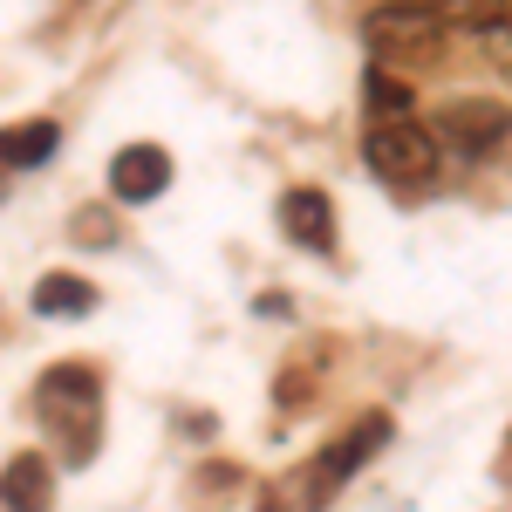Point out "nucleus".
<instances>
[{
	"label": "nucleus",
	"mask_w": 512,
	"mask_h": 512,
	"mask_svg": "<svg viewBox=\"0 0 512 512\" xmlns=\"http://www.w3.org/2000/svg\"><path fill=\"white\" fill-rule=\"evenodd\" d=\"M48 465L41 458H14L7 472H0V499H14V506H48Z\"/></svg>",
	"instance_id": "obj_10"
},
{
	"label": "nucleus",
	"mask_w": 512,
	"mask_h": 512,
	"mask_svg": "<svg viewBox=\"0 0 512 512\" xmlns=\"http://www.w3.org/2000/svg\"><path fill=\"white\" fill-rule=\"evenodd\" d=\"M376 444H390V417H362L349 437H335V444L321 451V465L308 472V492L321 499V492H335L342 478H355L362 465H369V451H376Z\"/></svg>",
	"instance_id": "obj_5"
},
{
	"label": "nucleus",
	"mask_w": 512,
	"mask_h": 512,
	"mask_svg": "<svg viewBox=\"0 0 512 512\" xmlns=\"http://www.w3.org/2000/svg\"><path fill=\"white\" fill-rule=\"evenodd\" d=\"M35 417H41V431L55 437V451H62L69 465H89L96 444H103V383H96V369L55 362L35 383Z\"/></svg>",
	"instance_id": "obj_1"
},
{
	"label": "nucleus",
	"mask_w": 512,
	"mask_h": 512,
	"mask_svg": "<svg viewBox=\"0 0 512 512\" xmlns=\"http://www.w3.org/2000/svg\"><path fill=\"white\" fill-rule=\"evenodd\" d=\"M171 185V158H164L158 144H123L117 158H110V192L123 205H144V198H158Z\"/></svg>",
	"instance_id": "obj_6"
},
{
	"label": "nucleus",
	"mask_w": 512,
	"mask_h": 512,
	"mask_svg": "<svg viewBox=\"0 0 512 512\" xmlns=\"http://www.w3.org/2000/svg\"><path fill=\"white\" fill-rule=\"evenodd\" d=\"M48 151H55V123H28V130H7V137H0V158L14 164V171H21V164H41Z\"/></svg>",
	"instance_id": "obj_11"
},
{
	"label": "nucleus",
	"mask_w": 512,
	"mask_h": 512,
	"mask_svg": "<svg viewBox=\"0 0 512 512\" xmlns=\"http://www.w3.org/2000/svg\"><path fill=\"white\" fill-rule=\"evenodd\" d=\"M89 308H96V287H89V280L82 274H48L35 287V315H89Z\"/></svg>",
	"instance_id": "obj_9"
},
{
	"label": "nucleus",
	"mask_w": 512,
	"mask_h": 512,
	"mask_svg": "<svg viewBox=\"0 0 512 512\" xmlns=\"http://www.w3.org/2000/svg\"><path fill=\"white\" fill-rule=\"evenodd\" d=\"M437 144L424 123H403V117H376L369 123V137H362V158L376 178H390V185H431L437 178Z\"/></svg>",
	"instance_id": "obj_3"
},
{
	"label": "nucleus",
	"mask_w": 512,
	"mask_h": 512,
	"mask_svg": "<svg viewBox=\"0 0 512 512\" xmlns=\"http://www.w3.org/2000/svg\"><path fill=\"white\" fill-rule=\"evenodd\" d=\"M410 110V89L390 69H369V117H403Z\"/></svg>",
	"instance_id": "obj_12"
},
{
	"label": "nucleus",
	"mask_w": 512,
	"mask_h": 512,
	"mask_svg": "<svg viewBox=\"0 0 512 512\" xmlns=\"http://www.w3.org/2000/svg\"><path fill=\"white\" fill-rule=\"evenodd\" d=\"M431 137L451 144L465 164H499V158H512V110L506 103H485V96H465V103L437 110Z\"/></svg>",
	"instance_id": "obj_4"
},
{
	"label": "nucleus",
	"mask_w": 512,
	"mask_h": 512,
	"mask_svg": "<svg viewBox=\"0 0 512 512\" xmlns=\"http://www.w3.org/2000/svg\"><path fill=\"white\" fill-rule=\"evenodd\" d=\"M0 171H7V158H0Z\"/></svg>",
	"instance_id": "obj_14"
},
{
	"label": "nucleus",
	"mask_w": 512,
	"mask_h": 512,
	"mask_svg": "<svg viewBox=\"0 0 512 512\" xmlns=\"http://www.w3.org/2000/svg\"><path fill=\"white\" fill-rule=\"evenodd\" d=\"M280 233L294 239V246H308V253H328V246H335V212H328V198L321 192H287L280 198Z\"/></svg>",
	"instance_id": "obj_7"
},
{
	"label": "nucleus",
	"mask_w": 512,
	"mask_h": 512,
	"mask_svg": "<svg viewBox=\"0 0 512 512\" xmlns=\"http://www.w3.org/2000/svg\"><path fill=\"white\" fill-rule=\"evenodd\" d=\"M417 7L431 14L437 28H465V35H492V28L512 14L506 0H417Z\"/></svg>",
	"instance_id": "obj_8"
},
{
	"label": "nucleus",
	"mask_w": 512,
	"mask_h": 512,
	"mask_svg": "<svg viewBox=\"0 0 512 512\" xmlns=\"http://www.w3.org/2000/svg\"><path fill=\"white\" fill-rule=\"evenodd\" d=\"M362 41H369V55H376L383 69H431L437 55H444V28H437L417 0H383V7H369Z\"/></svg>",
	"instance_id": "obj_2"
},
{
	"label": "nucleus",
	"mask_w": 512,
	"mask_h": 512,
	"mask_svg": "<svg viewBox=\"0 0 512 512\" xmlns=\"http://www.w3.org/2000/svg\"><path fill=\"white\" fill-rule=\"evenodd\" d=\"M76 239H82V246H110V239H117V233H110V212H96V205L76 212Z\"/></svg>",
	"instance_id": "obj_13"
}]
</instances>
